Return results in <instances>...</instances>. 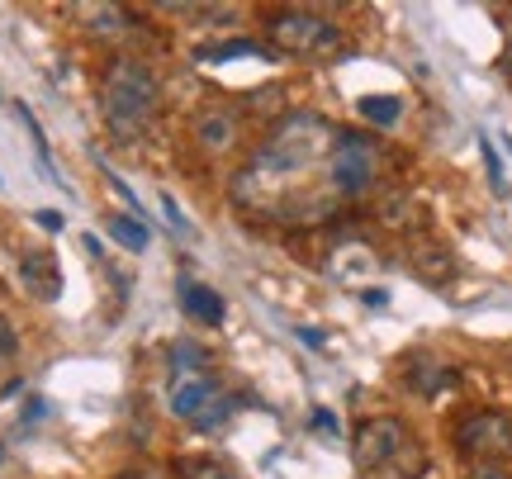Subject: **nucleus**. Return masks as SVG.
Returning a JSON list of instances; mask_svg holds the SVG:
<instances>
[{"instance_id": "7c9ffc66", "label": "nucleus", "mask_w": 512, "mask_h": 479, "mask_svg": "<svg viewBox=\"0 0 512 479\" xmlns=\"http://www.w3.org/2000/svg\"><path fill=\"white\" fill-rule=\"evenodd\" d=\"M34 418H43V399H29V404H24V423H34Z\"/></svg>"}, {"instance_id": "4468645a", "label": "nucleus", "mask_w": 512, "mask_h": 479, "mask_svg": "<svg viewBox=\"0 0 512 479\" xmlns=\"http://www.w3.org/2000/svg\"><path fill=\"white\" fill-rule=\"evenodd\" d=\"M233 57H256V62H266V48L252 43V38H228V43H204L195 48V62H233Z\"/></svg>"}, {"instance_id": "412c9836", "label": "nucleus", "mask_w": 512, "mask_h": 479, "mask_svg": "<svg viewBox=\"0 0 512 479\" xmlns=\"http://www.w3.org/2000/svg\"><path fill=\"white\" fill-rule=\"evenodd\" d=\"M479 157H484V166H489V185H494L498 195H508V176H503V162H498V152L489 138H479Z\"/></svg>"}, {"instance_id": "423d86ee", "label": "nucleus", "mask_w": 512, "mask_h": 479, "mask_svg": "<svg viewBox=\"0 0 512 479\" xmlns=\"http://www.w3.org/2000/svg\"><path fill=\"white\" fill-rule=\"evenodd\" d=\"M408 427L399 418H366V423L356 427V437H351V461L361 465L366 475H380L389 465L408 456Z\"/></svg>"}, {"instance_id": "dca6fc26", "label": "nucleus", "mask_w": 512, "mask_h": 479, "mask_svg": "<svg viewBox=\"0 0 512 479\" xmlns=\"http://www.w3.org/2000/svg\"><path fill=\"white\" fill-rule=\"evenodd\" d=\"M399 114H403L399 95H366V100H361V119L375 124V129H394V124H399Z\"/></svg>"}, {"instance_id": "c85d7f7f", "label": "nucleus", "mask_w": 512, "mask_h": 479, "mask_svg": "<svg viewBox=\"0 0 512 479\" xmlns=\"http://www.w3.org/2000/svg\"><path fill=\"white\" fill-rule=\"evenodd\" d=\"M299 332V342H309V347H323V332L318 328H294Z\"/></svg>"}, {"instance_id": "1a4fd4ad", "label": "nucleus", "mask_w": 512, "mask_h": 479, "mask_svg": "<svg viewBox=\"0 0 512 479\" xmlns=\"http://www.w3.org/2000/svg\"><path fill=\"white\" fill-rule=\"evenodd\" d=\"M209 404H219V385H214L209 375H200V380H176V385H171V413H176V418H190V423H195Z\"/></svg>"}, {"instance_id": "39448f33", "label": "nucleus", "mask_w": 512, "mask_h": 479, "mask_svg": "<svg viewBox=\"0 0 512 479\" xmlns=\"http://www.w3.org/2000/svg\"><path fill=\"white\" fill-rule=\"evenodd\" d=\"M456 451H465L475 465H498L512 456V418L494 413V408H479L470 418L456 423Z\"/></svg>"}, {"instance_id": "20e7f679", "label": "nucleus", "mask_w": 512, "mask_h": 479, "mask_svg": "<svg viewBox=\"0 0 512 479\" xmlns=\"http://www.w3.org/2000/svg\"><path fill=\"white\" fill-rule=\"evenodd\" d=\"M380 176V152L370 143L366 133H351V129H337V143L328 152V190L332 200H356L366 195L370 185Z\"/></svg>"}, {"instance_id": "0eeeda50", "label": "nucleus", "mask_w": 512, "mask_h": 479, "mask_svg": "<svg viewBox=\"0 0 512 479\" xmlns=\"http://www.w3.org/2000/svg\"><path fill=\"white\" fill-rule=\"evenodd\" d=\"M19 280H24V290L43 304H53L62 295V271H57V257L53 252H29V257L19 261Z\"/></svg>"}, {"instance_id": "f03ea898", "label": "nucleus", "mask_w": 512, "mask_h": 479, "mask_svg": "<svg viewBox=\"0 0 512 479\" xmlns=\"http://www.w3.org/2000/svg\"><path fill=\"white\" fill-rule=\"evenodd\" d=\"M100 105H105V124L119 143H138L152 119H157V105H162V91H157V76L147 72L138 57H114L110 72H105V91H100Z\"/></svg>"}, {"instance_id": "a211bd4d", "label": "nucleus", "mask_w": 512, "mask_h": 479, "mask_svg": "<svg viewBox=\"0 0 512 479\" xmlns=\"http://www.w3.org/2000/svg\"><path fill=\"white\" fill-rule=\"evenodd\" d=\"M380 223L384 228H413V223H418V204L408 200V195H384L380 200Z\"/></svg>"}, {"instance_id": "a878e982", "label": "nucleus", "mask_w": 512, "mask_h": 479, "mask_svg": "<svg viewBox=\"0 0 512 479\" xmlns=\"http://www.w3.org/2000/svg\"><path fill=\"white\" fill-rule=\"evenodd\" d=\"M470 479H512V475L503 470V465H475V470H470Z\"/></svg>"}, {"instance_id": "9d476101", "label": "nucleus", "mask_w": 512, "mask_h": 479, "mask_svg": "<svg viewBox=\"0 0 512 479\" xmlns=\"http://www.w3.org/2000/svg\"><path fill=\"white\" fill-rule=\"evenodd\" d=\"M446 385H456V370L451 366H437V361H427V356H413V361H408V389H413V394L432 399V394H441Z\"/></svg>"}, {"instance_id": "7ed1b4c3", "label": "nucleus", "mask_w": 512, "mask_h": 479, "mask_svg": "<svg viewBox=\"0 0 512 479\" xmlns=\"http://www.w3.org/2000/svg\"><path fill=\"white\" fill-rule=\"evenodd\" d=\"M266 38L290 57H328L342 48V29L313 10H271L266 15Z\"/></svg>"}, {"instance_id": "6e6552de", "label": "nucleus", "mask_w": 512, "mask_h": 479, "mask_svg": "<svg viewBox=\"0 0 512 479\" xmlns=\"http://www.w3.org/2000/svg\"><path fill=\"white\" fill-rule=\"evenodd\" d=\"M176 295H181V309L195 318V323L219 328L223 314H228V304H223L219 290H209V285H200V280H181V285H176Z\"/></svg>"}, {"instance_id": "aec40b11", "label": "nucleus", "mask_w": 512, "mask_h": 479, "mask_svg": "<svg viewBox=\"0 0 512 479\" xmlns=\"http://www.w3.org/2000/svg\"><path fill=\"white\" fill-rule=\"evenodd\" d=\"M15 110H19V119H24V129H29V138H34V152H38V162H43V171H48V181L62 185V176H57L53 157H48V138H43V129H38V119L29 114V105H15Z\"/></svg>"}, {"instance_id": "c756f323", "label": "nucleus", "mask_w": 512, "mask_h": 479, "mask_svg": "<svg viewBox=\"0 0 512 479\" xmlns=\"http://www.w3.org/2000/svg\"><path fill=\"white\" fill-rule=\"evenodd\" d=\"M375 479H418V470H394V465H389V470H380Z\"/></svg>"}, {"instance_id": "f704fd0d", "label": "nucleus", "mask_w": 512, "mask_h": 479, "mask_svg": "<svg viewBox=\"0 0 512 479\" xmlns=\"http://www.w3.org/2000/svg\"><path fill=\"white\" fill-rule=\"evenodd\" d=\"M0 181H5V176H0Z\"/></svg>"}, {"instance_id": "b1692460", "label": "nucleus", "mask_w": 512, "mask_h": 479, "mask_svg": "<svg viewBox=\"0 0 512 479\" xmlns=\"http://www.w3.org/2000/svg\"><path fill=\"white\" fill-rule=\"evenodd\" d=\"M15 351H19V337H15V328H10V323L0 318V356H15Z\"/></svg>"}, {"instance_id": "5701e85b", "label": "nucleus", "mask_w": 512, "mask_h": 479, "mask_svg": "<svg viewBox=\"0 0 512 479\" xmlns=\"http://www.w3.org/2000/svg\"><path fill=\"white\" fill-rule=\"evenodd\" d=\"M162 209H166V219H171V228H181V233H195V228H190V219L181 214V204L171 200V195H162Z\"/></svg>"}, {"instance_id": "2eb2a0df", "label": "nucleus", "mask_w": 512, "mask_h": 479, "mask_svg": "<svg viewBox=\"0 0 512 479\" xmlns=\"http://www.w3.org/2000/svg\"><path fill=\"white\" fill-rule=\"evenodd\" d=\"M413 271H418L422 280L441 285V280L456 276V257H451L446 247H418V252H413Z\"/></svg>"}, {"instance_id": "9b49d317", "label": "nucleus", "mask_w": 512, "mask_h": 479, "mask_svg": "<svg viewBox=\"0 0 512 479\" xmlns=\"http://www.w3.org/2000/svg\"><path fill=\"white\" fill-rule=\"evenodd\" d=\"M195 138H200L204 152H228L233 143H238V124H233V114L209 110V114L195 119Z\"/></svg>"}, {"instance_id": "2f4dec72", "label": "nucleus", "mask_w": 512, "mask_h": 479, "mask_svg": "<svg viewBox=\"0 0 512 479\" xmlns=\"http://www.w3.org/2000/svg\"><path fill=\"white\" fill-rule=\"evenodd\" d=\"M503 76L512 81V24H508V48H503Z\"/></svg>"}, {"instance_id": "cd10ccee", "label": "nucleus", "mask_w": 512, "mask_h": 479, "mask_svg": "<svg viewBox=\"0 0 512 479\" xmlns=\"http://www.w3.org/2000/svg\"><path fill=\"white\" fill-rule=\"evenodd\" d=\"M361 299H366L370 309H384V304H389V295H384V290H361Z\"/></svg>"}, {"instance_id": "72a5a7b5", "label": "nucleus", "mask_w": 512, "mask_h": 479, "mask_svg": "<svg viewBox=\"0 0 512 479\" xmlns=\"http://www.w3.org/2000/svg\"><path fill=\"white\" fill-rule=\"evenodd\" d=\"M0 461H5V446H0Z\"/></svg>"}, {"instance_id": "393cba45", "label": "nucleus", "mask_w": 512, "mask_h": 479, "mask_svg": "<svg viewBox=\"0 0 512 479\" xmlns=\"http://www.w3.org/2000/svg\"><path fill=\"white\" fill-rule=\"evenodd\" d=\"M34 223L38 228H48V233H62V214H57V209H38Z\"/></svg>"}, {"instance_id": "f3484780", "label": "nucleus", "mask_w": 512, "mask_h": 479, "mask_svg": "<svg viewBox=\"0 0 512 479\" xmlns=\"http://www.w3.org/2000/svg\"><path fill=\"white\" fill-rule=\"evenodd\" d=\"M176 479H238L219 456H176Z\"/></svg>"}, {"instance_id": "bb28decb", "label": "nucleus", "mask_w": 512, "mask_h": 479, "mask_svg": "<svg viewBox=\"0 0 512 479\" xmlns=\"http://www.w3.org/2000/svg\"><path fill=\"white\" fill-rule=\"evenodd\" d=\"M309 423H313V427H318V432H337V418H332L328 408H318V413H313Z\"/></svg>"}, {"instance_id": "6ab92c4d", "label": "nucleus", "mask_w": 512, "mask_h": 479, "mask_svg": "<svg viewBox=\"0 0 512 479\" xmlns=\"http://www.w3.org/2000/svg\"><path fill=\"white\" fill-rule=\"evenodd\" d=\"M110 238L124 247V252H143L147 242H152V233H147L138 219H110Z\"/></svg>"}, {"instance_id": "ddd939ff", "label": "nucleus", "mask_w": 512, "mask_h": 479, "mask_svg": "<svg viewBox=\"0 0 512 479\" xmlns=\"http://www.w3.org/2000/svg\"><path fill=\"white\" fill-rule=\"evenodd\" d=\"M72 15L76 19H86V29L91 34H124L128 29V15L119 10V5H72Z\"/></svg>"}, {"instance_id": "f257e3e1", "label": "nucleus", "mask_w": 512, "mask_h": 479, "mask_svg": "<svg viewBox=\"0 0 512 479\" xmlns=\"http://www.w3.org/2000/svg\"><path fill=\"white\" fill-rule=\"evenodd\" d=\"M332 143H337V129L323 114H290V119H280L271 129V138L256 148L252 166L238 171V181H233L238 200L261 209V200L271 195L275 181H290L299 171H309L323 152H332Z\"/></svg>"}, {"instance_id": "473e14b6", "label": "nucleus", "mask_w": 512, "mask_h": 479, "mask_svg": "<svg viewBox=\"0 0 512 479\" xmlns=\"http://www.w3.org/2000/svg\"><path fill=\"white\" fill-rule=\"evenodd\" d=\"M119 479H138V475H133V470H124V475H119Z\"/></svg>"}, {"instance_id": "4be33fe9", "label": "nucleus", "mask_w": 512, "mask_h": 479, "mask_svg": "<svg viewBox=\"0 0 512 479\" xmlns=\"http://www.w3.org/2000/svg\"><path fill=\"white\" fill-rule=\"evenodd\" d=\"M223 418H228V404L219 399V404H209V408L200 413V418H195V427H200V432H209V427H219Z\"/></svg>"}, {"instance_id": "f8f14e48", "label": "nucleus", "mask_w": 512, "mask_h": 479, "mask_svg": "<svg viewBox=\"0 0 512 479\" xmlns=\"http://www.w3.org/2000/svg\"><path fill=\"white\" fill-rule=\"evenodd\" d=\"M166 366H171L176 380H200L204 366H209V351H204L200 342L181 337V342H171V351H166Z\"/></svg>"}]
</instances>
